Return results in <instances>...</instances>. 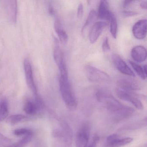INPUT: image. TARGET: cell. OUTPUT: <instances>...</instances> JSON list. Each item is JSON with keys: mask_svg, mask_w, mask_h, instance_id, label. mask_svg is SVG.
Instances as JSON below:
<instances>
[{"mask_svg": "<svg viewBox=\"0 0 147 147\" xmlns=\"http://www.w3.org/2000/svg\"><path fill=\"white\" fill-rule=\"evenodd\" d=\"M113 60L116 67L120 73L125 75L135 76V74L132 70L119 56L114 55Z\"/></svg>", "mask_w": 147, "mask_h": 147, "instance_id": "obj_13", "label": "cell"}, {"mask_svg": "<svg viewBox=\"0 0 147 147\" xmlns=\"http://www.w3.org/2000/svg\"><path fill=\"white\" fill-rule=\"evenodd\" d=\"M61 128L56 130L55 136L62 142L63 147H72L73 132L67 122L63 120L61 123Z\"/></svg>", "mask_w": 147, "mask_h": 147, "instance_id": "obj_3", "label": "cell"}, {"mask_svg": "<svg viewBox=\"0 0 147 147\" xmlns=\"http://www.w3.org/2000/svg\"><path fill=\"white\" fill-rule=\"evenodd\" d=\"M32 136H25L24 138L19 141L13 147H24L30 141Z\"/></svg>", "mask_w": 147, "mask_h": 147, "instance_id": "obj_25", "label": "cell"}, {"mask_svg": "<svg viewBox=\"0 0 147 147\" xmlns=\"http://www.w3.org/2000/svg\"><path fill=\"white\" fill-rule=\"evenodd\" d=\"M7 12L10 20L15 24L17 22L18 4L16 1H7Z\"/></svg>", "mask_w": 147, "mask_h": 147, "instance_id": "obj_16", "label": "cell"}, {"mask_svg": "<svg viewBox=\"0 0 147 147\" xmlns=\"http://www.w3.org/2000/svg\"><path fill=\"white\" fill-rule=\"evenodd\" d=\"M134 2L133 1H125L123 3V6L124 7H126L129 5L132 2Z\"/></svg>", "mask_w": 147, "mask_h": 147, "instance_id": "obj_31", "label": "cell"}, {"mask_svg": "<svg viewBox=\"0 0 147 147\" xmlns=\"http://www.w3.org/2000/svg\"><path fill=\"white\" fill-rule=\"evenodd\" d=\"M85 70L88 79L92 82H103L110 80V76L108 74L93 66L88 65Z\"/></svg>", "mask_w": 147, "mask_h": 147, "instance_id": "obj_4", "label": "cell"}, {"mask_svg": "<svg viewBox=\"0 0 147 147\" xmlns=\"http://www.w3.org/2000/svg\"><path fill=\"white\" fill-rule=\"evenodd\" d=\"M133 140V138H120L117 134H112L107 138L105 147H121L130 143Z\"/></svg>", "mask_w": 147, "mask_h": 147, "instance_id": "obj_9", "label": "cell"}, {"mask_svg": "<svg viewBox=\"0 0 147 147\" xmlns=\"http://www.w3.org/2000/svg\"><path fill=\"white\" fill-rule=\"evenodd\" d=\"M14 135L17 136H32L33 135L32 131L25 128L17 129L13 131Z\"/></svg>", "mask_w": 147, "mask_h": 147, "instance_id": "obj_23", "label": "cell"}, {"mask_svg": "<svg viewBox=\"0 0 147 147\" xmlns=\"http://www.w3.org/2000/svg\"><path fill=\"white\" fill-rule=\"evenodd\" d=\"M116 92L117 96L120 99L129 102L138 110L143 109V105L140 100L129 92L117 89L116 90Z\"/></svg>", "mask_w": 147, "mask_h": 147, "instance_id": "obj_8", "label": "cell"}, {"mask_svg": "<svg viewBox=\"0 0 147 147\" xmlns=\"http://www.w3.org/2000/svg\"><path fill=\"white\" fill-rule=\"evenodd\" d=\"M99 141V137L98 135H95L93 138L92 141L88 147H97V144Z\"/></svg>", "mask_w": 147, "mask_h": 147, "instance_id": "obj_28", "label": "cell"}, {"mask_svg": "<svg viewBox=\"0 0 147 147\" xmlns=\"http://www.w3.org/2000/svg\"><path fill=\"white\" fill-rule=\"evenodd\" d=\"M132 33L136 39L142 40L145 38L147 34V20H138L133 26Z\"/></svg>", "mask_w": 147, "mask_h": 147, "instance_id": "obj_11", "label": "cell"}, {"mask_svg": "<svg viewBox=\"0 0 147 147\" xmlns=\"http://www.w3.org/2000/svg\"><path fill=\"white\" fill-rule=\"evenodd\" d=\"M24 111L28 115H33L36 114L38 110L36 103L31 101H27L24 106Z\"/></svg>", "mask_w": 147, "mask_h": 147, "instance_id": "obj_19", "label": "cell"}, {"mask_svg": "<svg viewBox=\"0 0 147 147\" xmlns=\"http://www.w3.org/2000/svg\"><path fill=\"white\" fill-rule=\"evenodd\" d=\"M90 125L84 123L80 126L76 134V147H87L90 137Z\"/></svg>", "mask_w": 147, "mask_h": 147, "instance_id": "obj_5", "label": "cell"}, {"mask_svg": "<svg viewBox=\"0 0 147 147\" xmlns=\"http://www.w3.org/2000/svg\"><path fill=\"white\" fill-rule=\"evenodd\" d=\"M129 62L138 76L143 80H145L147 75V66L145 65L143 67H142L138 63L131 61H129Z\"/></svg>", "mask_w": 147, "mask_h": 147, "instance_id": "obj_18", "label": "cell"}, {"mask_svg": "<svg viewBox=\"0 0 147 147\" xmlns=\"http://www.w3.org/2000/svg\"><path fill=\"white\" fill-rule=\"evenodd\" d=\"M112 13L109 10L108 1L102 0L100 2L98 8V18L104 21L109 22Z\"/></svg>", "mask_w": 147, "mask_h": 147, "instance_id": "obj_14", "label": "cell"}, {"mask_svg": "<svg viewBox=\"0 0 147 147\" xmlns=\"http://www.w3.org/2000/svg\"><path fill=\"white\" fill-rule=\"evenodd\" d=\"M109 22L110 23V32L112 36L116 39L117 38V21L115 15L113 13Z\"/></svg>", "mask_w": 147, "mask_h": 147, "instance_id": "obj_21", "label": "cell"}, {"mask_svg": "<svg viewBox=\"0 0 147 147\" xmlns=\"http://www.w3.org/2000/svg\"><path fill=\"white\" fill-rule=\"evenodd\" d=\"M27 118V117L22 114H16L12 115L9 118V119L11 123L13 125L21 122L24 119H26Z\"/></svg>", "mask_w": 147, "mask_h": 147, "instance_id": "obj_24", "label": "cell"}, {"mask_svg": "<svg viewBox=\"0 0 147 147\" xmlns=\"http://www.w3.org/2000/svg\"><path fill=\"white\" fill-rule=\"evenodd\" d=\"M59 86L63 100L67 108L70 111H75L77 108V99L71 88L68 76H60Z\"/></svg>", "mask_w": 147, "mask_h": 147, "instance_id": "obj_2", "label": "cell"}, {"mask_svg": "<svg viewBox=\"0 0 147 147\" xmlns=\"http://www.w3.org/2000/svg\"><path fill=\"white\" fill-rule=\"evenodd\" d=\"M97 16V14L94 10H92L90 12L89 14H88V17L87 18L86 22H85L83 27H82V32H83L86 29V28L93 23L94 20L96 19Z\"/></svg>", "mask_w": 147, "mask_h": 147, "instance_id": "obj_22", "label": "cell"}, {"mask_svg": "<svg viewBox=\"0 0 147 147\" xmlns=\"http://www.w3.org/2000/svg\"><path fill=\"white\" fill-rule=\"evenodd\" d=\"M131 56L136 62L142 63L146 59L147 52L144 46L138 45L134 47L131 51Z\"/></svg>", "mask_w": 147, "mask_h": 147, "instance_id": "obj_15", "label": "cell"}, {"mask_svg": "<svg viewBox=\"0 0 147 147\" xmlns=\"http://www.w3.org/2000/svg\"><path fill=\"white\" fill-rule=\"evenodd\" d=\"M102 49L104 52H107L110 50V45L109 40L107 37H105L103 41L102 45Z\"/></svg>", "mask_w": 147, "mask_h": 147, "instance_id": "obj_26", "label": "cell"}, {"mask_svg": "<svg viewBox=\"0 0 147 147\" xmlns=\"http://www.w3.org/2000/svg\"><path fill=\"white\" fill-rule=\"evenodd\" d=\"M54 58L60 70L61 74L60 76H68L67 69L64 61L63 54L59 46L58 41L57 39L55 41Z\"/></svg>", "mask_w": 147, "mask_h": 147, "instance_id": "obj_6", "label": "cell"}, {"mask_svg": "<svg viewBox=\"0 0 147 147\" xmlns=\"http://www.w3.org/2000/svg\"><path fill=\"white\" fill-rule=\"evenodd\" d=\"M55 29L61 42L63 44H66L68 40L67 34L63 29L61 23L58 20H56L55 21Z\"/></svg>", "mask_w": 147, "mask_h": 147, "instance_id": "obj_17", "label": "cell"}, {"mask_svg": "<svg viewBox=\"0 0 147 147\" xmlns=\"http://www.w3.org/2000/svg\"><path fill=\"white\" fill-rule=\"evenodd\" d=\"M117 84L120 89L126 92L138 91L141 89L139 82L134 79L122 78L118 81Z\"/></svg>", "mask_w": 147, "mask_h": 147, "instance_id": "obj_10", "label": "cell"}, {"mask_svg": "<svg viewBox=\"0 0 147 147\" xmlns=\"http://www.w3.org/2000/svg\"><path fill=\"white\" fill-rule=\"evenodd\" d=\"M9 114V108L7 101L3 100L0 102V121L7 118Z\"/></svg>", "mask_w": 147, "mask_h": 147, "instance_id": "obj_20", "label": "cell"}, {"mask_svg": "<svg viewBox=\"0 0 147 147\" xmlns=\"http://www.w3.org/2000/svg\"><path fill=\"white\" fill-rule=\"evenodd\" d=\"M24 67L26 83L31 91L36 97L38 96L37 89L34 80L32 67L28 59H26L24 61Z\"/></svg>", "mask_w": 147, "mask_h": 147, "instance_id": "obj_7", "label": "cell"}, {"mask_svg": "<svg viewBox=\"0 0 147 147\" xmlns=\"http://www.w3.org/2000/svg\"><path fill=\"white\" fill-rule=\"evenodd\" d=\"M140 7L142 9L146 10L147 9V1H142L140 4Z\"/></svg>", "mask_w": 147, "mask_h": 147, "instance_id": "obj_30", "label": "cell"}, {"mask_svg": "<svg viewBox=\"0 0 147 147\" xmlns=\"http://www.w3.org/2000/svg\"><path fill=\"white\" fill-rule=\"evenodd\" d=\"M107 26V23L105 21H99L94 24L89 34V41L91 43L94 44L97 42Z\"/></svg>", "mask_w": 147, "mask_h": 147, "instance_id": "obj_12", "label": "cell"}, {"mask_svg": "<svg viewBox=\"0 0 147 147\" xmlns=\"http://www.w3.org/2000/svg\"><path fill=\"white\" fill-rule=\"evenodd\" d=\"M84 13L83 5L82 3H80L78 6V9L77 11V17L78 18H82Z\"/></svg>", "mask_w": 147, "mask_h": 147, "instance_id": "obj_27", "label": "cell"}, {"mask_svg": "<svg viewBox=\"0 0 147 147\" xmlns=\"http://www.w3.org/2000/svg\"><path fill=\"white\" fill-rule=\"evenodd\" d=\"M96 97L98 102L105 105L116 122H120L129 118L135 112L134 108L119 101L109 91L106 89H100L97 91Z\"/></svg>", "mask_w": 147, "mask_h": 147, "instance_id": "obj_1", "label": "cell"}, {"mask_svg": "<svg viewBox=\"0 0 147 147\" xmlns=\"http://www.w3.org/2000/svg\"><path fill=\"white\" fill-rule=\"evenodd\" d=\"M124 17H131L136 15L138 14L136 12L133 11H123L122 13Z\"/></svg>", "mask_w": 147, "mask_h": 147, "instance_id": "obj_29", "label": "cell"}]
</instances>
